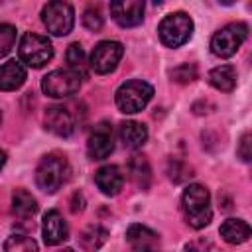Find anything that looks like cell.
I'll return each instance as SVG.
<instances>
[{
    "mask_svg": "<svg viewBox=\"0 0 252 252\" xmlns=\"http://www.w3.org/2000/svg\"><path fill=\"white\" fill-rule=\"evenodd\" d=\"M181 211L185 215V220L193 228L207 226L213 219L209 189L205 185H199V183L189 185L181 195Z\"/></svg>",
    "mask_w": 252,
    "mask_h": 252,
    "instance_id": "cell-1",
    "label": "cell"
},
{
    "mask_svg": "<svg viewBox=\"0 0 252 252\" xmlns=\"http://www.w3.org/2000/svg\"><path fill=\"white\" fill-rule=\"evenodd\" d=\"M69 179V163L61 154H47L35 169V183L45 193H55Z\"/></svg>",
    "mask_w": 252,
    "mask_h": 252,
    "instance_id": "cell-2",
    "label": "cell"
},
{
    "mask_svg": "<svg viewBox=\"0 0 252 252\" xmlns=\"http://www.w3.org/2000/svg\"><path fill=\"white\" fill-rule=\"evenodd\" d=\"M152 96H154V87L150 83L140 79L126 81L116 91V106L124 114H134L144 110L146 104L152 100Z\"/></svg>",
    "mask_w": 252,
    "mask_h": 252,
    "instance_id": "cell-3",
    "label": "cell"
},
{
    "mask_svg": "<svg viewBox=\"0 0 252 252\" xmlns=\"http://www.w3.org/2000/svg\"><path fill=\"white\" fill-rule=\"evenodd\" d=\"M158 33H159V39H161L163 45H167V47H179L193 33V20L185 12H173V14L165 16L159 22Z\"/></svg>",
    "mask_w": 252,
    "mask_h": 252,
    "instance_id": "cell-4",
    "label": "cell"
},
{
    "mask_svg": "<svg viewBox=\"0 0 252 252\" xmlns=\"http://www.w3.org/2000/svg\"><path fill=\"white\" fill-rule=\"evenodd\" d=\"M20 61L28 67L39 69L53 57V45L45 35L39 33H24L20 39Z\"/></svg>",
    "mask_w": 252,
    "mask_h": 252,
    "instance_id": "cell-5",
    "label": "cell"
},
{
    "mask_svg": "<svg viewBox=\"0 0 252 252\" xmlns=\"http://www.w3.org/2000/svg\"><path fill=\"white\" fill-rule=\"evenodd\" d=\"M248 35V28L246 24L242 22H234V24H228L224 28H220L213 39H211V51L217 55V57H230L238 51V47L242 45V41L246 39Z\"/></svg>",
    "mask_w": 252,
    "mask_h": 252,
    "instance_id": "cell-6",
    "label": "cell"
},
{
    "mask_svg": "<svg viewBox=\"0 0 252 252\" xmlns=\"http://www.w3.org/2000/svg\"><path fill=\"white\" fill-rule=\"evenodd\" d=\"M41 20H43L47 32H51L53 35H67L75 24V12H73L71 4L55 0V2H49L43 6Z\"/></svg>",
    "mask_w": 252,
    "mask_h": 252,
    "instance_id": "cell-7",
    "label": "cell"
},
{
    "mask_svg": "<svg viewBox=\"0 0 252 252\" xmlns=\"http://www.w3.org/2000/svg\"><path fill=\"white\" fill-rule=\"evenodd\" d=\"M81 77L71 69H55L41 79V91L53 98H65L79 91Z\"/></svg>",
    "mask_w": 252,
    "mask_h": 252,
    "instance_id": "cell-8",
    "label": "cell"
},
{
    "mask_svg": "<svg viewBox=\"0 0 252 252\" xmlns=\"http://www.w3.org/2000/svg\"><path fill=\"white\" fill-rule=\"evenodd\" d=\"M124 55V47L120 41H100L94 45L91 53V67L98 75H106L114 71Z\"/></svg>",
    "mask_w": 252,
    "mask_h": 252,
    "instance_id": "cell-9",
    "label": "cell"
},
{
    "mask_svg": "<svg viewBox=\"0 0 252 252\" xmlns=\"http://www.w3.org/2000/svg\"><path fill=\"white\" fill-rule=\"evenodd\" d=\"M110 14L122 28H134L144 20V2L140 0H116L110 2Z\"/></svg>",
    "mask_w": 252,
    "mask_h": 252,
    "instance_id": "cell-10",
    "label": "cell"
},
{
    "mask_svg": "<svg viewBox=\"0 0 252 252\" xmlns=\"http://www.w3.org/2000/svg\"><path fill=\"white\" fill-rule=\"evenodd\" d=\"M114 150V142H112V128L106 122H100L98 126H94V130L89 136L87 142V152L93 159H104L112 154Z\"/></svg>",
    "mask_w": 252,
    "mask_h": 252,
    "instance_id": "cell-11",
    "label": "cell"
},
{
    "mask_svg": "<svg viewBox=\"0 0 252 252\" xmlns=\"http://www.w3.org/2000/svg\"><path fill=\"white\" fill-rule=\"evenodd\" d=\"M45 128L49 132H53L55 136H61V138H67L75 132V118L73 114L69 112V108L65 106H49L45 110Z\"/></svg>",
    "mask_w": 252,
    "mask_h": 252,
    "instance_id": "cell-12",
    "label": "cell"
},
{
    "mask_svg": "<svg viewBox=\"0 0 252 252\" xmlns=\"http://www.w3.org/2000/svg\"><path fill=\"white\" fill-rule=\"evenodd\" d=\"M126 240L132 246V252H158L159 236L144 224H130L126 230Z\"/></svg>",
    "mask_w": 252,
    "mask_h": 252,
    "instance_id": "cell-13",
    "label": "cell"
},
{
    "mask_svg": "<svg viewBox=\"0 0 252 252\" xmlns=\"http://www.w3.org/2000/svg\"><path fill=\"white\" fill-rule=\"evenodd\" d=\"M41 230H43V240L49 246H57L63 240H67V236H69L67 222L63 220V217H61L59 211H47L43 215Z\"/></svg>",
    "mask_w": 252,
    "mask_h": 252,
    "instance_id": "cell-14",
    "label": "cell"
},
{
    "mask_svg": "<svg viewBox=\"0 0 252 252\" xmlns=\"http://www.w3.org/2000/svg\"><path fill=\"white\" fill-rule=\"evenodd\" d=\"M94 183L104 195H118L124 185V175L118 165H104L94 173Z\"/></svg>",
    "mask_w": 252,
    "mask_h": 252,
    "instance_id": "cell-15",
    "label": "cell"
},
{
    "mask_svg": "<svg viewBox=\"0 0 252 252\" xmlns=\"http://www.w3.org/2000/svg\"><path fill=\"white\" fill-rule=\"evenodd\" d=\"M26 81V67L22 61L10 59L0 65V91H16Z\"/></svg>",
    "mask_w": 252,
    "mask_h": 252,
    "instance_id": "cell-16",
    "label": "cell"
},
{
    "mask_svg": "<svg viewBox=\"0 0 252 252\" xmlns=\"http://www.w3.org/2000/svg\"><path fill=\"white\" fill-rule=\"evenodd\" d=\"M118 134H120L122 144H124L126 148H132V150L144 146L146 140H148V128H146L144 124H140V122H134V120L122 122Z\"/></svg>",
    "mask_w": 252,
    "mask_h": 252,
    "instance_id": "cell-17",
    "label": "cell"
},
{
    "mask_svg": "<svg viewBox=\"0 0 252 252\" xmlns=\"http://www.w3.org/2000/svg\"><path fill=\"white\" fill-rule=\"evenodd\" d=\"M12 213L18 220H30L37 213V203L26 189H16L12 195Z\"/></svg>",
    "mask_w": 252,
    "mask_h": 252,
    "instance_id": "cell-18",
    "label": "cell"
},
{
    "mask_svg": "<svg viewBox=\"0 0 252 252\" xmlns=\"http://www.w3.org/2000/svg\"><path fill=\"white\" fill-rule=\"evenodd\" d=\"M220 236L228 244H242L250 238V226L242 219H226L220 224Z\"/></svg>",
    "mask_w": 252,
    "mask_h": 252,
    "instance_id": "cell-19",
    "label": "cell"
},
{
    "mask_svg": "<svg viewBox=\"0 0 252 252\" xmlns=\"http://www.w3.org/2000/svg\"><path fill=\"white\" fill-rule=\"evenodd\" d=\"M209 83H211L217 91L230 93V91L236 87V71H234V67H232V65L215 67V69L209 73Z\"/></svg>",
    "mask_w": 252,
    "mask_h": 252,
    "instance_id": "cell-20",
    "label": "cell"
},
{
    "mask_svg": "<svg viewBox=\"0 0 252 252\" xmlns=\"http://www.w3.org/2000/svg\"><path fill=\"white\" fill-rule=\"evenodd\" d=\"M128 173L132 177V181L146 189L150 185V177H152V169H150V163L144 156H132L130 161H128Z\"/></svg>",
    "mask_w": 252,
    "mask_h": 252,
    "instance_id": "cell-21",
    "label": "cell"
},
{
    "mask_svg": "<svg viewBox=\"0 0 252 252\" xmlns=\"http://www.w3.org/2000/svg\"><path fill=\"white\" fill-rule=\"evenodd\" d=\"M106 236H108V230H106V228H102L100 224H91L89 228L83 230L81 242H83V246H85L87 250H98V248L104 244Z\"/></svg>",
    "mask_w": 252,
    "mask_h": 252,
    "instance_id": "cell-22",
    "label": "cell"
},
{
    "mask_svg": "<svg viewBox=\"0 0 252 252\" xmlns=\"http://www.w3.org/2000/svg\"><path fill=\"white\" fill-rule=\"evenodd\" d=\"M67 63H69V69L73 73H77L81 79L87 75V57H85V51L81 47V43H71L69 49H67Z\"/></svg>",
    "mask_w": 252,
    "mask_h": 252,
    "instance_id": "cell-23",
    "label": "cell"
},
{
    "mask_svg": "<svg viewBox=\"0 0 252 252\" xmlns=\"http://www.w3.org/2000/svg\"><path fill=\"white\" fill-rule=\"evenodd\" d=\"M4 252H37V244L28 234H12L4 242Z\"/></svg>",
    "mask_w": 252,
    "mask_h": 252,
    "instance_id": "cell-24",
    "label": "cell"
},
{
    "mask_svg": "<svg viewBox=\"0 0 252 252\" xmlns=\"http://www.w3.org/2000/svg\"><path fill=\"white\" fill-rule=\"evenodd\" d=\"M16 43V28L10 24H0V57L8 55Z\"/></svg>",
    "mask_w": 252,
    "mask_h": 252,
    "instance_id": "cell-25",
    "label": "cell"
},
{
    "mask_svg": "<svg viewBox=\"0 0 252 252\" xmlns=\"http://www.w3.org/2000/svg\"><path fill=\"white\" fill-rule=\"evenodd\" d=\"M171 77L177 83H191V81L197 79V67L193 63H183V65H179L171 71Z\"/></svg>",
    "mask_w": 252,
    "mask_h": 252,
    "instance_id": "cell-26",
    "label": "cell"
},
{
    "mask_svg": "<svg viewBox=\"0 0 252 252\" xmlns=\"http://www.w3.org/2000/svg\"><path fill=\"white\" fill-rule=\"evenodd\" d=\"M83 24H85L87 30H91V32H98V30L102 28L104 20H102V16H100V12H98L96 8H87L85 14H83Z\"/></svg>",
    "mask_w": 252,
    "mask_h": 252,
    "instance_id": "cell-27",
    "label": "cell"
},
{
    "mask_svg": "<svg viewBox=\"0 0 252 252\" xmlns=\"http://www.w3.org/2000/svg\"><path fill=\"white\" fill-rule=\"evenodd\" d=\"M238 156H240L244 161H250V159H252V152H250V132H244V134H242L240 144H238Z\"/></svg>",
    "mask_w": 252,
    "mask_h": 252,
    "instance_id": "cell-28",
    "label": "cell"
},
{
    "mask_svg": "<svg viewBox=\"0 0 252 252\" xmlns=\"http://www.w3.org/2000/svg\"><path fill=\"white\" fill-rule=\"evenodd\" d=\"M83 203H85V201H83V195L75 193V195H73V199H71V211H73V213H79V211H83V207H85Z\"/></svg>",
    "mask_w": 252,
    "mask_h": 252,
    "instance_id": "cell-29",
    "label": "cell"
},
{
    "mask_svg": "<svg viewBox=\"0 0 252 252\" xmlns=\"http://www.w3.org/2000/svg\"><path fill=\"white\" fill-rule=\"evenodd\" d=\"M4 163H6V154H4L2 150H0V169L4 167Z\"/></svg>",
    "mask_w": 252,
    "mask_h": 252,
    "instance_id": "cell-30",
    "label": "cell"
},
{
    "mask_svg": "<svg viewBox=\"0 0 252 252\" xmlns=\"http://www.w3.org/2000/svg\"><path fill=\"white\" fill-rule=\"evenodd\" d=\"M61 252H75L73 248H65V250H61Z\"/></svg>",
    "mask_w": 252,
    "mask_h": 252,
    "instance_id": "cell-31",
    "label": "cell"
},
{
    "mask_svg": "<svg viewBox=\"0 0 252 252\" xmlns=\"http://www.w3.org/2000/svg\"><path fill=\"white\" fill-rule=\"evenodd\" d=\"M0 122H2V112H0Z\"/></svg>",
    "mask_w": 252,
    "mask_h": 252,
    "instance_id": "cell-32",
    "label": "cell"
}]
</instances>
